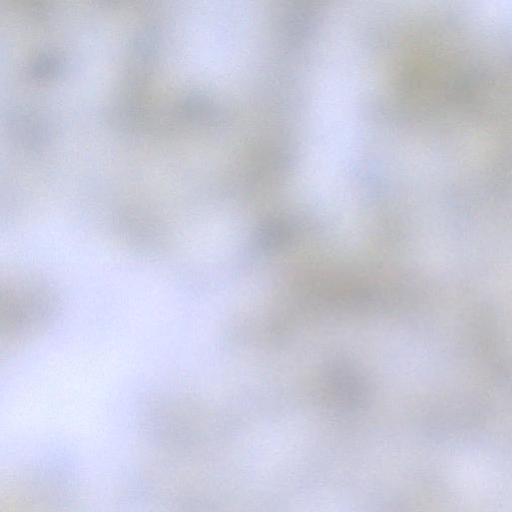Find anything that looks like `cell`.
Wrapping results in <instances>:
<instances>
[{
    "label": "cell",
    "mask_w": 512,
    "mask_h": 512,
    "mask_svg": "<svg viewBox=\"0 0 512 512\" xmlns=\"http://www.w3.org/2000/svg\"><path fill=\"white\" fill-rule=\"evenodd\" d=\"M61 309V298L46 278L14 272L0 283V339L2 347H16L49 329Z\"/></svg>",
    "instance_id": "1"
}]
</instances>
